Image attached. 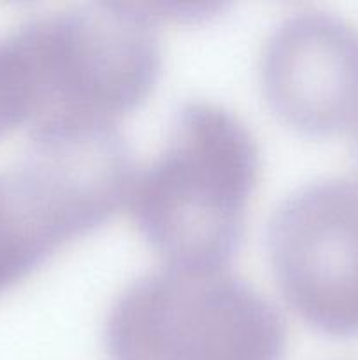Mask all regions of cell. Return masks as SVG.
<instances>
[{"mask_svg":"<svg viewBox=\"0 0 358 360\" xmlns=\"http://www.w3.org/2000/svg\"><path fill=\"white\" fill-rule=\"evenodd\" d=\"M260 139L225 102L193 97L135 160L123 213L160 260L230 262L262 179Z\"/></svg>","mask_w":358,"mask_h":360,"instance_id":"obj_1","label":"cell"},{"mask_svg":"<svg viewBox=\"0 0 358 360\" xmlns=\"http://www.w3.org/2000/svg\"><path fill=\"white\" fill-rule=\"evenodd\" d=\"M100 341L109 360H283L290 326L230 262L158 259L116 288Z\"/></svg>","mask_w":358,"mask_h":360,"instance_id":"obj_2","label":"cell"},{"mask_svg":"<svg viewBox=\"0 0 358 360\" xmlns=\"http://www.w3.org/2000/svg\"><path fill=\"white\" fill-rule=\"evenodd\" d=\"M265 257L284 311L330 336H358V176H316L283 193Z\"/></svg>","mask_w":358,"mask_h":360,"instance_id":"obj_3","label":"cell"},{"mask_svg":"<svg viewBox=\"0 0 358 360\" xmlns=\"http://www.w3.org/2000/svg\"><path fill=\"white\" fill-rule=\"evenodd\" d=\"M256 83L286 125L350 136L358 127V27L319 7L284 13L260 42Z\"/></svg>","mask_w":358,"mask_h":360,"instance_id":"obj_4","label":"cell"}]
</instances>
